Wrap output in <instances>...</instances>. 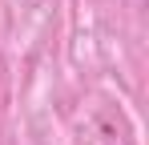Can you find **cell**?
Wrapping results in <instances>:
<instances>
[]
</instances>
